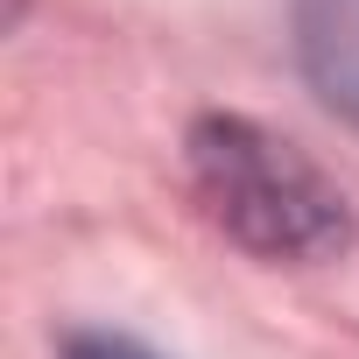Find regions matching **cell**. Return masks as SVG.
Instances as JSON below:
<instances>
[{
    "label": "cell",
    "instance_id": "cell-1",
    "mask_svg": "<svg viewBox=\"0 0 359 359\" xmlns=\"http://www.w3.org/2000/svg\"><path fill=\"white\" fill-rule=\"evenodd\" d=\"M191 184L205 212L261 261H331L352 240L345 191L282 134L212 113L191 127Z\"/></svg>",
    "mask_w": 359,
    "mask_h": 359
},
{
    "label": "cell",
    "instance_id": "cell-2",
    "mask_svg": "<svg viewBox=\"0 0 359 359\" xmlns=\"http://www.w3.org/2000/svg\"><path fill=\"white\" fill-rule=\"evenodd\" d=\"M296 57L317 99L359 127V0H296Z\"/></svg>",
    "mask_w": 359,
    "mask_h": 359
},
{
    "label": "cell",
    "instance_id": "cell-3",
    "mask_svg": "<svg viewBox=\"0 0 359 359\" xmlns=\"http://www.w3.org/2000/svg\"><path fill=\"white\" fill-rule=\"evenodd\" d=\"M64 359H155V352L134 345V338H113V331H85V338H71Z\"/></svg>",
    "mask_w": 359,
    "mask_h": 359
}]
</instances>
